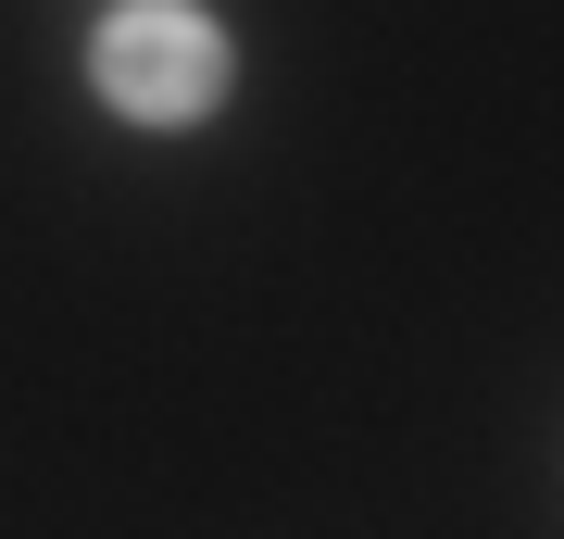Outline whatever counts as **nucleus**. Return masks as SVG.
<instances>
[{"label":"nucleus","mask_w":564,"mask_h":539,"mask_svg":"<svg viewBox=\"0 0 564 539\" xmlns=\"http://www.w3.org/2000/svg\"><path fill=\"white\" fill-rule=\"evenodd\" d=\"M88 76L126 126H202L226 100V25L188 13V0H126L88 39Z\"/></svg>","instance_id":"obj_1"}]
</instances>
